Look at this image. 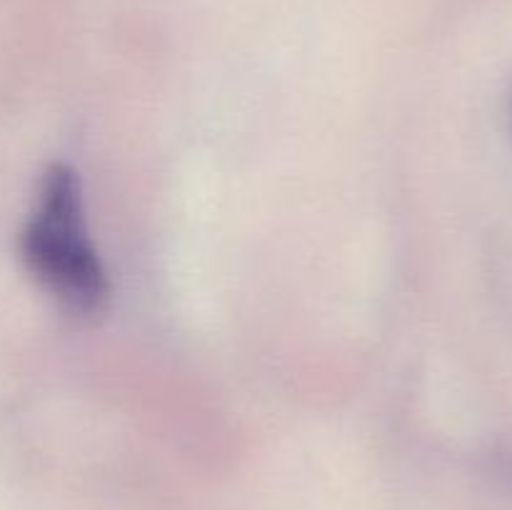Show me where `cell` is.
Returning <instances> with one entry per match:
<instances>
[{
    "label": "cell",
    "mask_w": 512,
    "mask_h": 510,
    "mask_svg": "<svg viewBox=\"0 0 512 510\" xmlns=\"http://www.w3.org/2000/svg\"><path fill=\"white\" fill-rule=\"evenodd\" d=\"M20 258L68 313L95 315L108 303V273L90 240L78 173L68 165H50L40 180L20 233Z\"/></svg>",
    "instance_id": "1"
},
{
    "label": "cell",
    "mask_w": 512,
    "mask_h": 510,
    "mask_svg": "<svg viewBox=\"0 0 512 510\" xmlns=\"http://www.w3.org/2000/svg\"><path fill=\"white\" fill-rule=\"evenodd\" d=\"M508 130H510V140H512V93H510V103H508Z\"/></svg>",
    "instance_id": "2"
}]
</instances>
